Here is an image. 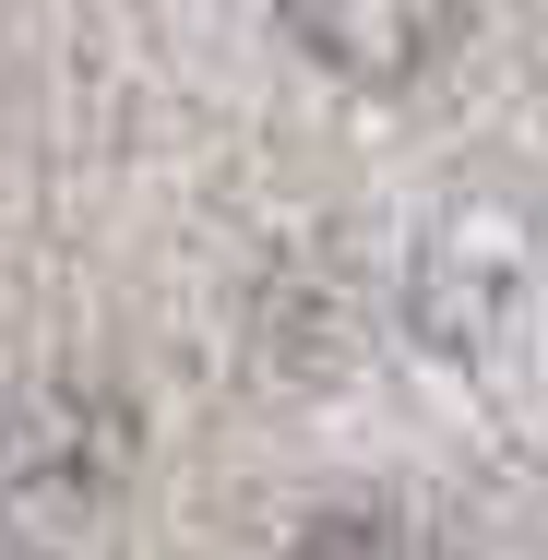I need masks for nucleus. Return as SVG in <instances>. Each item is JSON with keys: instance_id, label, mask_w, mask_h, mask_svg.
<instances>
[{"instance_id": "f257e3e1", "label": "nucleus", "mask_w": 548, "mask_h": 560, "mask_svg": "<svg viewBox=\"0 0 548 560\" xmlns=\"http://www.w3.org/2000/svg\"><path fill=\"white\" fill-rule=\"evenodd\" d=\"M275 24L346 84H418L465 36V0H275Z\"/></svg>"}]
</instances>
